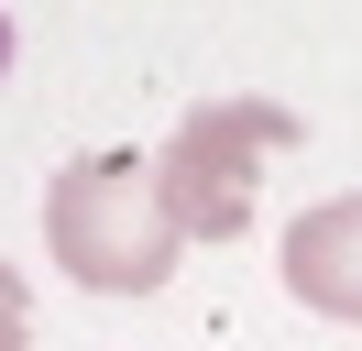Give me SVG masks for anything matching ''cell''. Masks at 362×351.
I'll return each instance as SVG.
<instances>
[{
	"instance_id": "1",
	"label": "cell",
	"mask_w": 362,
	"mask_h": 351,
	"mask_svg": "<svg viewBox=\"0 0 362 351\" xmlns=\"http://www.w3.org/2000/svg\"><path fill=\"white\" fill-rule=\"evenodd\" d=\"M176 209H165L154 154H77L45 187V253L99 297H143L176 275Z\"/></svg>"
},
{
	"instance_id": "2",
	"label": "cell",
	"mask_w": 362,
	"mask_h": 351,
	"mask_svg": "<svg viewBox=\"0 0 362 351\" xmlns=\"http://www.w3.org/2000/svg\"><path fill=\"white\" fill-rule=\"evenodd\" d=\"M286 143H308V121H296L286 99H198L176 132H165V154H154L176 231L230 241V231L252 219V165L286 154Z\"/></svg>"
},
{
	"instance_id": "3",
	"label": "cell",
	"mask_w": 362,
	"mask_h": 351,
	"mask_svg": "<svg viewBox=\"0 0 362 351\" xmlns=\"http://www.w3.org/2000/svg\"><path fill=\"white\" fill-rule=\"evenodd\" d=\"M286 297L362 329V197H318L286 231Z\"/></svg>"
},
{
	"instance_id": "4",
	"label": "cell",
	"mask_w": 362,
	"mask_h": 351,
	"mask_svg": "<svg viewBox=\"0 0 362 351\" xmlns=\"http://www.w3.org/2000/svg\"><path fill=\"white\" fill-rule=\"evenodd\" d=\"M33 340V297H23V263H0V351Z\"/></svg>"
},
{
	"instance_id": "5",
	"label": "cell",
	"mask_w": 362,
	"mask_h": 351,
	"mask_svg": "<svg viewBox=\"0 0 362 351\" xmlns=\"http://www.w3.org/2000/svg\"><path fill=\"white\" fill-rule=\"evenodd\" d=\"M0 66H11V22H0Z\"/></svg>"
}]
</instances>
